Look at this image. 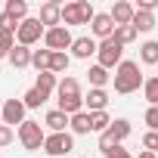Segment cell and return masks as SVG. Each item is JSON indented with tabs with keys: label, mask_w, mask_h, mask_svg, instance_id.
<instances>
[{
	"label": "cell",
	"mask_w": 158,
	"mask_h": 158,
	"mask_svg": "<svg viewBox=\"0 0 158 158\" xmlns=\"http://www.w3.org/2000/svg\"><path fill=\"white\" fill-rule=\"evenodd\" d=\"M37 19L44 22V28H59L62 25V3H59V0H47V3L40 6Z\"/></svg>",
	"instance_id": "cell-9"
},
{
	"label": "cell",
	"mask_w": 158,
	"mask_h": 158,
	"mask_svg": "<svg viewBox=\"0 0 158 158\" xmlns=\"http://www.w3.org/2000/svg\"><path fill=\"white\" fill-rule=\"evenodd\" d=\"M47 99H50V96H47V93H40L37 87H31V90H28V93L22 96V102H25V109H40V106H44Z\"/></svg>",
	"instance_id": "cell-24"
},
{
	"label": "cell",
	"mask_w": 158,
	"mask_h": 158,
	"mask_svg": "<svg viewBox=\"0 0 158 158\" xmlns=\"http://www.w3.org/2000/svg\"><path fill=\"white\" fill-rule=\"evenodd\" d=\"M59 112H65L68 118H71V115H77V112H84V99H81V93L59 96Z\"/></svg>",
	"instance_id": "cell-16"
},
{
	"label": "cell",
	"mask_w": 158,
	"mask_h": 158,
	"mask_svg": "<svg viewBox=\"0 0 158 158\" xmlns=\"http://www.w3.org/2000/svg\"><path fill=\"white\" fill-rule=\"evenodd\" d=\"M93 6L87 3V0H71V3L62 6V25H90L93 22Z\"/></svg>",
	"instance_id": "cell-2"
},
{
	"label": "cell",
	"mask_w": 158,
	"mask_h": 158,
	"mask_svg": "<svg viewBox=\"0 0 158 158\" xmlns=\"http://www.w3.org/2000/svg\"><path fill=\"white\" fill-rule=\"evenodd\" d=\"M146 81H143V74H139V65L124 59L118 68H115V93H133L139 90Z\"/></svg>",
	"instance_id": "cell-1"
},
{
	"label": "cell",
	"mask_w": 158,
	"mask_h": 158,
	"mask_svg": "<svg viewBox=\"0 0 158 158\" xmlns=\"http://www.w3.org/2000/svg\"><path fill=\"white\" fill-rule=\"evenodd\" d=\"M71 44H74V37H71V31H68L65 25H59V28H47V34H44V47H47L50 53H65Z\"/></svg>",
	"instance_id": "cell-5"
},
{
	"label": "cell",
	"mask_w": 158,
	"mask_h": 158,
	"mask_svg": "<svg viewBox=\"0 0 158 158\" xmlns=\"http://www.w3.org/2000/svg\"><path fill=\"white\" fill-rule=\"evenodd\" d=\"M112 22H115V28H121V25H133V16H136V6L133 3H127V0H121V3H115L112 6Z\"/></svg>",
	"instance_id": "cell-11"
},
{
	"label": "cell",
	"mask_w": 158,
	"mask_h": 158,
	"mask_svg": "<svg viewBox=\"0 0 158 158\" xmlns=\"http://www.w3.org/2000/svg\"><path fill=\"white\" fill-rule=\"evenodd\" d=\"M13 136H16V133H13V127L0 124V146H10V143H13Z\"/></svg>",
	"instance_id": "cell-36"
},
{
	"label": "cell",
	"mask_w": 158,
	"mask_h": 158,
	"mask_svg": "<svg viewBox=\"0 0 158 158\" xmlns=\"http://www.w3.org/2000/svg\"><path fill=\"white\" fill-rule=\"evenodd\" d=\"M139 59L146 65H158V40H146L139 47Z\"/></svg>",
	"instance_id": "cell-23"
},
{
	"label": "cell",
	"mask_w": 158,
	"mask_h": 158,
	"mask_svg": "<svg viewBox=\"0 0 158 158\" xmlns=\"http://www.w3.org/2000/svg\"><path fill=\"white\" fill-rule=\"evenodd\" d=\"M96 50H99V44L93 37H74V44H71V56L74 59H90Z\"/></svg>",
	"instance_id": "cell-13"
},
{
	"label": "cell",
	"mask_w": 158,
	"mask_h": 158,
	"mask_svg": "<svg viewBox=\"0 0 158 158\" xmlns=\"http://www.w3.org/2000/svg\"><path fill=\"white\" fill-rule=\"evenodd\" d=\"M0 109H3V124H6V127L25 124V102H22V99H6Z\"/></svg>",
	"instance_id": "cell-10"
},
{
	"label": "cell",
	"mask_w": 158,
	"mask_h": 158,
	"mask_svg": "<svg viewBox=\"0 0 158 158\" xmlns=\"http://www.w3.org/2000/svg\"><path fill=\"white\" fill-rule=\"evenodd\" d=\"M56 90H59V96H71V93H81V84H77L74 77H62Z\"/></svg>",
	"instance_id": "cell-30"
},
{
	"label": "cell",
	"mask_w": 158,
	"mask_h": 158,
	"mask_svg": "<svg viewBox=\"0 0 158 158\" xmlns=\"http://www.w3.org/2000/svg\"><path fill=\"white\" fill-rule=\"evenodd\" d=\"M3 13L6 16H13L19 25L28 19V3H25V0H6V6H3Z\"/></svg>",
	"instance_id": "cell-19"
},
{
	"label": "cell",
	"mask_w": 158,
	"mask_h": 158,
	"mask_svg": "<svg viewBox=\"0 0 158 158\" xmlns=\"http://www.w3.org/2000/svg\"><path fill=\"white\" fill-rule=\"evenodd\" d=\"M74 133H90L93 130V124H90V112H77V115H71V124H68Z\"/></svg>",
	"instance_id": "cell-20"
},
{
	"label": "cell",
	"mask_w": 158,
	"mask_h": 158,
	"mask_svg": "<svg viewBox=\"0 0 158 158\" xmlns=\"http://www.w3.org/2000/svg\"><path fill=\"white\" fill-rule=\"evenodd\" d=\"M143 121L149 124V130H155V133H158V106H149V109H146V115H143Z\"/></svg>",
	"instance_id": "cell-32"
},
{
	"label": "cell",
	"mask_w": 158,
	"mask_h": 158,
	"mask_svg": "<svg viewBox=\"0 0 158 158\" xmlns=\"http://www.w3.org/2000/svg\"><path fill=\"white\" fill-rule=\"evenodd\" d=\"M44 34H47V28H44V22H40V19H25V22L19 25V31H16V37H19V44H22V47L37 44Z\"/></svg>",
	"instance_id": "cell-8"
},
{
	"label": "cell",
	"mask_w": 158,
	"mask_h": 158,
	"mask_svg": "<svg viewBox=\"0 0 158 158\" xmlns=\"http://www.w3.org/2000/svg\"><path fill=\"white\" fill-rule=\"evenodd\" d=\"M90 28H93V34H96L99 40L115 37V22H112V16H109V13H96V16H93V22H90Z\"/></svg>",
	"instance_id": "cell-12"
},
{
	"label": "cell",
	"mask_w": 158,
	"mask_h": 158,
	"mask_svg": "<svg viewBox=\"0 0 158 158\" xmlns=\"http://www.w3.org/2000/svg\"><path fill=\"white\" fill-rule=\"evenodd\" d=\"M102 155H106V158H133V155H130L127 149H121V146H112V149H106Z\"/></svg>",
	"instance_id": "cell-35"
},
{
	"label": "cell",
	"mask_w": 158,
	"mask_h": 158,
	"mask_svg": "<svg viewBox=\"0 0 158 158\" xmlns=\"http://www.w3.org/2000/svg\"><path fill=\"white\" fill-rule=\"evenodd\" d=\"M155 6H158V0H139V13H155Z\"/></svg>",
	"instance_id": "cell-37"
},
{
	"label": "cell",
	"mask_w": 158,
	"mask_h": 158,
	"mask_svg": "<svg viewBox=\"0 0 158 158\" xmlns=\"http://www.w3.org/2000/svg\"><path fill=\"white\" fill-rule=\"evenodd\" d=\"M0 124H3V109H0Z\"/></svg>",
	"instance_id": "cell-39"
},
{
	"label": "cell",
	"mask_w": 158,
	"mask_h": 158,
	"mask_svg": "<svg viewBox=\"0 0 158 158\" xmlns=\"http://www.w3.org/2000/svg\"><path fill=\"white\" fill-rule=\"evenodd\" d=\"M121 53H124V44H118V37L99 40L96 56H99V65H102V68H118V65L124 62V59H121Z\"/></svg>",
	"instance_id": "cell-3"
},
{
	"label": "cell",
	"mask_w": 158,
	"mask_h": 158,
	"mask_svg": "<svg viewBox=\"0 0 158 158\" xmlns=\"http://www.w3.org/2000/svg\"><path fill=\"white\" fill-rule=\"evenodd\" d=\"M84 106H87V112H90V115H93V112H106V106H109V93H106V90L90 87V93H87Z\"/></svg>",
	"instance_id": "cell-14"
},
{
	"label": "cell",
	"mask_w": 158,
	"mask_h": 158,
	"mask_svg": "<svg viewBox=\"0 0 158 158\" xmlns=\"http://www.w3.org/2000/svg\"><path fill=\"white\" fill-rule=\"evenodd\" d=\"M0 31H10V34H16V31H19V22H16L13 16H6V13H0Z\"/></svg>",
	"instance_id": "cell-33"
},
{
	"label": "cell",
	"mask_w": 158,
	"mask_h": 158,
	"mask_svg": "<svg viewBox=\"0 0 158 158\" xmlns=\"http://www.w3.org/2000/svg\"><path fill=\"white\" fill-rule=\"evenodd\" d=\"M34 87H37L40 93H47V96H50V93L59 87V81H56V74H53V71H40V74H37V84H34Z\"/></svg>",
	"instance_id": "cell-21"
},
{
	"label": "cell",
	"mask_w": 158,
	"mask_h": 158,
	"mask_svg": "<svg viewBox=\"0 0 158 158\" xmlns=\"http://www.w3.org/2000/svg\"><path fill=\"white\" fill-rule=\"evenodd\" d=\"M50 62H53V53L50 50H34L31 53V65L37 68V74L40 71H50Z\"/></svg>",
	"instance_id": "cell-22"
},
{
	"label": "cell",
	"mask_w": 158,
	"mask_h": 158,
	"mask_svg": "<svg viewBox=\"0 0 158 158\" xmlns=\"http://www.w3.org/2000/svg\"><path fill=\"white\" fill-rule=\"evenodd\" d=\"M68 53H53V62H50V71L53 74H62V71H68Z\"/></svg>",
	"instance_id": "cell-29"
},
{
	"label": "cell",
	"mask_w": 158,
	"mask_h": 158,
	"mask_svg": "<svg viewBox=\"0 0 158 158\" xmlns=\"http://www.w3.org/2000/svg\"><path fill=\"white\" fill-rule=\"evenodd\" d=\"M133 28H136V31H152V28H155V16L136 10V16H133Z\"/></svg>",
	"instance_id": "cell-25"
},
{
	"label": "cell",
	"mask_w": 158,
	"mask_h": 158,
	"mask_svg": "<svg viewBox=\"0 0 158 158\" xmlns=\"http://www.w3.org/2000/svg\"><path fill=\"white\" fill-rule=\"evenodd\" d=\"M87 77H90V87H96V90H106V84H109V68H102L99 62L96 65H90V71H87Z\"/></svg>",
	"instance_id": "cell-17"
},
{
	"label": "cell",
	"mask_w": 158,
	"mask_h": 158,
	"mask_svg": "<svg viewBox=\"0 0 158 158\" xmlns=\"http://www.w3.org/2000/svg\"><path fill=\"white\" fill-rule=\"evenodd\" d=\"M31 53H34V50H28V47L16 44V50H13L6 59L13 62V68H28V65H31Z\"/></svg>",
	"instance_id": "cell-18"
},
{
	"label": "cell",
	"mask_w": 158,
	"mask_h": 158,
	"mask_svg": "<svg viewBox=\"0 0 158 158\" xmlns=\"http://www.w3.org/2000/svg\"><path fill=\"white\" fill-rule=\"evenodd\" d=\"M3 56H6V53H3V50H0V59H3Z\"/></svg>",
	"instance_id": "cell-40"
},
{
	"label": "cell",
	"mask_w": 158,
	"mask_h": 158,
	"mask_svg": "<svg viewBox=\"0 0 158 158\" xmlns=\"http://www.w3.org/2000/svg\"><path fill=\"white\" fill-rule=\"evenodd\" d=\"M19 139H22V146L25 149H44V143H47V133H44V127H40V121H25V124H19Z\"/></svg>",
	"instance_id": "cell-4"
},
{
	"label": "cell",
	"mask_w": 158,
	"mask_h": 158,
	"mask_svg": "<svg viewBox=\"0 0 158 158\" xmlns=\"http://www.w3.org/2000/svg\"><path fill=\"white\" fill-rule=\"evenodd\" d=\"M44 124L53 130V133H65V127L71 124V118L65 115V112H59V109H53V112H47V118H44Z\"/></svg>",
	"instance_id": "cell-15"
},
{
	"label": "cell",
	"mask_w": 158,
	"mask_h": 158,
	"mask_svg": "<svg viewBox=\"0 0 158 158\" xmlns=\"http://www.w3.org/2000/svg\"><path fill=\"white\" fill-rule=\"evenodd\" d=\"M143 96L149 99V106H158V77H149L143 84Z\"/></svg>",
	"instance_id": "cell-28"
},
{
	"label": "cell",
	"mask_w": 158,
	"mask_h": 158,
	"mask_svg": "<svg viewBox=\"0 0 158 158\" xmlns=\"http://www.w3.org/2000/svg\"><path fill=\"white\" fill-rule=\"evenodd\" d=\"M139 158H158V155H155V152H146V149H143V152H139Z\"/></svg>",
	"instance_id": "cell-38"
},
{
	"label": "cell",
	"mask_w": 158,
	"mask_h": 158,
	"mask_svg": "<svg viewBox=\"0 0 158 158\" xmlns=\"http://www.w3.org/2000/svg\"><path fill=\"white\" fill-rule=\"evenodd\" d=\"M143 149H146V152H155V155H158V133H155V130H149V133L143 136Z\"/></svg>",
	"instance_id": "cell-34"
},
{
	"label": "cell",
	"mask_w": 158,
	"mask_h": 158,
	"mask_svg": "<svg viewBox=\"0 0 158 158\" xmlns=\"http://www.w3.org/2000/svg\"><path fill=\"white\" fill-rule=\"evenodd\" d=\"M0 50H3L6 56L16 50V34H10V31H0Z\"/></svg>",
	"instance_id": "cell-31"
},
{
	"label": "cell",
	"mask_w": 158,
	"mask_h": 158,
	"mask_svg": "<svg viewBox=\"0 0 158 158\" xmlns=\"http://www.w3.org/2000/svg\"><path fill=\"white\" fill-rule=\"evenodd\" d=\"M136 34H139V31H136L133 25H121V28H115V37H118V44H124V47H127V44H133V40H136Z\"/></svg>",
	"instance_id": "cell-26"
},
{
	"label": "cell",
	"mask_w": 158,
	"mask_h": 158,
	"mask_svg": "<svg viewBox=\"0 0 158 158\" xmlns=\"http://www.w3.org/2000/svg\"><path fill=\"white\" fill-rule=\"evenodd\" d=\"M71 146H74L71 133H50L47 143H44V152H47L50 158H68Z\"/></svg>",
	"instance_id": "cell-7"
},
{
	"label": "cell",
	"mask_w": 158,
	"mask_h": 158,
	"mask_svg": "<svg viewBox=\"0 0 158 158\" xmlns=\"http://www.w3.org/2000/svg\"><path fill=\"white\" fill-rule=\"evenodd\" d=\"M127 136H130V121H127V118H118V121H112V127H109L106 133H99V149L106 152V149L118 146V143L127 139Z\"/></svg>",
	"instance_id": "cell-6"
},
{
	"label": "cell",
	"mask_w": 158,
	"mask_h": 158,
	"mask_svg": "<svg viewBox=\"0 0 158 158\" xmlns=\"http://www.w3.org/2000/svg\"><path fill=\"white\" fill-rule=\"evenodd\" d=\"M90 124H93V130L106 133V130L112 127V118H109V112H93V115H90Z\"/></svg>",
	"instance_id": "cell-27"
}]
</instances>
